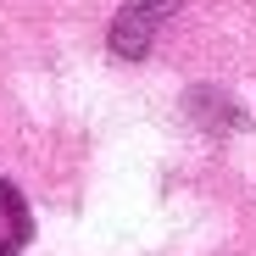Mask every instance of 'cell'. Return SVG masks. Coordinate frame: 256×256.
Here are the masks:
<instances>
[{"instance_id":"cell-1","label":"cell","mask_w":256,"mask_h":256,"mask_svg":"<svg viewBox=\"0 0 256 256\" xmlns=\"http://www.w3.org/2000/svg\"><path fill=\"white\" fill-rule=\"evenodd\" d=\"M162 6H167V0H128V6H122V22H117V50H122V56L145 50L150 22H156V17H167Z\"/></svg>"},{"instance_id":"cell-2","label":"cell","mask_w":256,"mask_h":256,"mask_svg":"<svg viewBox=\"0 0 256 256\" xmlns=\"http://www.w3.org/2000/svg\"><path fill=\"white\" fill-rule=\"evenodd\" d=\"M17 245H22V212L12 200V190L0 184V256H12Z\"/></svg>"}]
</instances>
